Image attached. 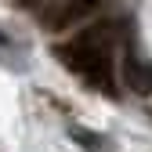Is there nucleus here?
Masks as SVG:
<instances>
[{"mask_svg":"<svg viewBox=\"0 0 152 152\" xmlns=\"http://www.w3.org/2000/svg\"><path fill=\"white\" fill-rule=\"evenodd\" d=\"M15 4H18V7H36L40 0H15Z\"/></svg>","mask_w":152,"mask_h":152,"instance_id":"nucleus-4","label":"nucleus"},{"mask_svg":"<svg viewBox=\"0 0 152 152\" xmlns=\"http://www.w3.org/2000/svg\"><path fill=\"white\" fill-rule=\"evenodd\" d=\"M102 0H65L62 7H54V11H47V18H44V26L47 29H65V26H76V22H83V18L98 7Z\"/></svg>","mask_w":152,"mask_h":152,"instance_id":"nucleus-2","label":"nucleus"},{"mask_svg":"<svg viewBox=\"0 0 152 152\" xmlns=\"http://www.w3.org/2000/svg\"><path fill=\"white\" fill-rule=\"evenodd\" d=\"M112 40H116V26H105V29L76 36L72 44H62L54 54L72 72L87 76L91 87H98L105 94H116V83H112Z\"/></svg>","mask_w":152,"mask_h":152,"instance_id":"nucleus-1","label":"nucleus"},{"mask_svg":"<svg viewBox=\"0 0 152 152\" xmlns=\"http://www.w3.org/2000/svg\"><path fill=\"white\" fill-rule=\"evenodd\" d=\"M123 80H127V87L134 94H152V65L141 62L138 54H130L123 62Z\"/></svg>","mask_w":152,"mask_h":152,"instance_id":"nucleus-3","label":"nucleus"}]
</instances>
